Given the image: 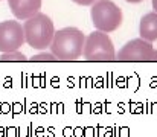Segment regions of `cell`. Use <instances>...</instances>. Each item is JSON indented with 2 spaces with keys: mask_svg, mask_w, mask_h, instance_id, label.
Masks as SVG:
<instances>
[{
  "mask_svg": "<svg viewBox=\"0 0 157 137\" xmlns=\"http://www.w3.org/2000/svg\"><path fill=\"white\" fill-rule=\"evenodd\" d=\"M31 59L32 61H56V58H55V55L52 52H43V53L34 55Z\"/></svg>",
  "mask_w": 157,
  "mask_h": 137,
  "instance_id": "cell-10",
  "label": "cell"
},
{
  "mask_svg": "<svg viewBox=\"0 0 157 137\" xmlns=\"http://www.w3.org/2000/svg\"><path fill=\"white\" fill-rule=\"evenodd\" d=\"M116 59L121 61H157V50L153 43L144 38H134L125 43L124 47L116 53Z\"/></svg>",
  "mask_w": 157,
  "mask_h": 137,
  "instance_id": "cell-5",
  "label": "cell"
},
{
  "mask_svg": "<svg viewBox=\"0 0 157 137\" xmlns=\"http://www.w3.org/2000/svg\"><path fill=\"white\" fill-rule=\"evenodd\" d=\"M8 5L17 20H26L40 12L41 0H8Z\"/></svg>",
  "mask_w": 157,
  "mask_h": 137,
  "instance_id": "cell-7",
  "label": "cell"
},
{
  "mask_svg": "<svg viewBox=\"0 0 157 137\" xmlns=\"http://www.w3.org/2000/svg\"><path fill=\"white\" fill-rule=\"evenodd\" d=\"M125 2H128V3H140L144 0H125Z\"/></svg>",
  "mask_w": 157,
  "mask_h": 137,
  "instance_id": "cell-13",
  "label": "cell"
},
{
  "mask_svg": "<svg viewBox=\"0 0 157 137\" xmlns=\"http://www.w3.org/2000/svg\"><path fill=\"white\" fill-rule=\"evenodd\" d=\"M153 2V8H154V12H157V0H151Z\"/></svg>",
  "mask_w": 157,
  "mask_h": 137,
  "instance_id": "cell-12",
  "label": "cell"
},
{
  "mask_svg": "<svg viewBox=\"0 0 157 137\" xmlns=\"http://www.w3.org/2000/svg\"><path fill=\"white\" fill-rule=\"evenodd\" d=\"M72 2H75L76 5H81V6H90L95 2H98V0H72Z\"/></svg>",
  "mask_w": 157,
  "mask_h": 137,
  "instance_id": "cell-11",
  "label": "cell"
},
{
  "mask_svg": "<svg viewBox=\"0 0 157 137\" xmlns=\"http://www.w3.org/2000/svg\"><path fill=\"white\" fill-rule=\"evenodd\" d=\"M82 56L87 61H111L116 59V50L108 34L95 31L84 40Z\"/></svg>",
  "mask_w": 157,
  "mask_h": 137,
  "instance_id": "cell-4",
  "label": "cell"
},
{
  "mask_svg": "<svg viewBox=\"0 0 157 137\" xmlns=\"http://www.w3.org/2000/svg\"><path fill=\"white\" fill-rule=\"evenodd\" d=\"M28 59L26 55L20 50H12V52H3L0 55V61H25Z\"/></svg>",
  "mask_w": 157,
  "mask_h": 137,
  "instance_id": "cell-9",
  "label": "cell"
},
{
  "mask_svg": "<svg viewBox=\"0 0 157 137\" xmlns=\"http://www.w3.org/2000/svg\"><path fill=\"white\" fill-rule=\"evenodd\" d=\"M86 35L78 28H63L55 31L53 38L51 41V52L56 59L61 61H73L82 56V46Z\"/></svg>",
  "mask_w": 157,
  "mask_h": 137,
  "instance_id": "cell-1",
  "label": "cell"
},
{
  "mask_svg": "<svg viewBox=\"0 0 157 137\" xmlns=\"http://www.w3.org/2000/svg\"><path fill=\"white\" fill-rule=\"evenodd\" d=\"M25 44L23 28L18 21L8 20L0 23V52H12L20 50Z\"/></svg>",
  "mask_w": 157,
  "mask_h": 137,
  "instance_id": "cell-6",
  "label": "cell"
},
{
  "mask_svg": "<svg viewBox=\"0 0 157 137\" xmlns=\"http://www.w3.org/2000/svg\"><path fill=\"white\" fill-rule=\"evenodd\" d=\"M25 43L37 50H44L49 47L55 34V26L49 15L43 12H37L32 17L26 18L23 23Z\"/></svg>",
  "mask_w": 157,
  "mask_h": 137,
  "instance_id": "cell-2",
  "label": "cell"
},
{
  "mask_svg": "<svg viewBox=\"0 0 157 137\" xmlns=\"http://www.w3.org/2000/svg\"><path fill=\"white\" fill-rule=\"evenodd\" d=\"M90 6V17L96 31L110 34L122 25V11L111 0H98Z\"/></svg>",
  "mask_w": 157,
  "mask_h": 137,
  "instance_id": "cell-3",
  "label": "cell"
},
{
  "mask_svg": "<svg viewBox=\"0 0 157 137\" xmlns=\"http://www.w3.org/2000/svg\"><path fill=\"white\" fill-rule=\"evenodd\" d=\"M140 38L154 43L157 41V12H148L142 17L139 25Z\"/></svg>",
  "mask_w": 157,
  "mask_h": 137,
  "instance_id": "cell-8",
  "label": "cell"
}]
</instances>
